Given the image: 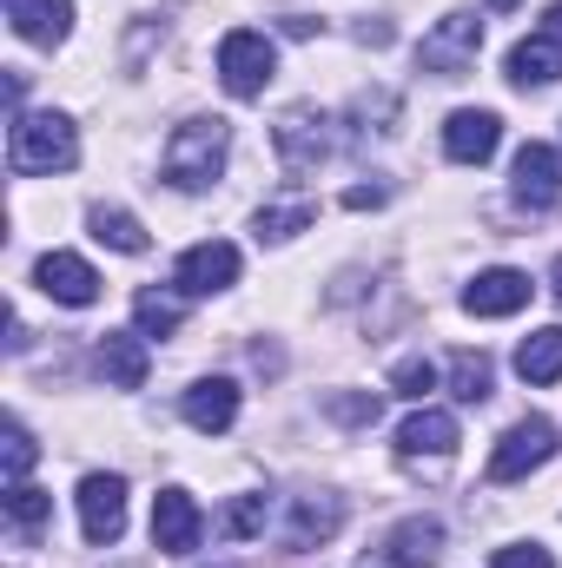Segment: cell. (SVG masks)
I'll return each mask as SVG.
<instances>
[{"mask_svg":"<svg viewBox=\"0 0 562 568\" xmlns=\"http://www.w3.org/2000/svg\"><path fill=\"white\" fill-rule=\"evenodd\" d=\"M179 410H185V424L199 429V436H225V429L239 424V384L232 377H199L179 397Z\"/></svg>","mask_w":562,"mask_h":568,"instance_id":"11","label":"cell"},{"mask_svg":"<svg viewBox=\"0 0 562 568\" xmlns=\"http://www.w3.org/2000/svg\"><path fill=\"white\" fill-rule=\"evenodd\" d=\"M550 456H556V429L543 424V417H523V424L503 429V443L490 449V483H523Z\"/></svg>","mask_w":562,"mask_h":568,"instance_id":"5","label":"cell"},{"mask_svg":"<svg viewBox=\"0 0 562 568\" xmlns=\"http://www.w3.org/2000/svg\"><path fill=\"white\" fill-rule=\"evenodd\" d=\"M490 384H496V371H490L483 351H456L450 357V397L456 404H490Z\"/></svg>","mask_w":562,"mask_h":568,"instance_id":"22","label":"cell"},{"mask_svg":"<svg viewBox=\"0 0 562 568\" xmlns=\"http://www.w3.org/2000/svg\"><path fill=\"white\" fill-rule=\"evenodd\" d=\"M516 377L523 384H556L562 377V331H530L523 344H516Z\"/></svg>","mask_w":562,"mask_h":568,"instance_id":"21","label":"cell"},{"mask_svg":"<svg viewBox=\"0 0 562 568\" xmlns=\"http://www.w3.org/2000/svg\"><path fill=\"white\" fill-rule=\"evenodd\" d=\"M311 219H318V205H311V199H279V205H259V219H252V225H259V239H272V245H279V239H298Z\"/></svg>","mask_w":562,"mask_h":568,"instance_id":"24","label":"cell"},{"mask_svg":"<svg viewBox=\"0 0 562 568\" xmlns=\"http://www.w3.org/2000/svg\"><path fill=\"white\" fill-rule=\"evenodd\" d=\"M232 284H239V245H225V239H205L179 258V291L185 297H212V291H232Z\"/></svg>","mask_w":562,"mask_h":568,"instance_id":"10","label":"cell"},{"mask_svg":"<svg viewBox=\"0 0 562 568\" xmlns=\"http://www.w3.org/2000/svg\"><path fill=\"white\" fill-rule=\"evenodd\" d=\"M212 529H219V536H232V542H239V536H259V529H265V496H232V503L219 509V523H212Z\"/></svg>","mask_w":562,"mask_h":568,"instance_id":"27","label":"cell"},{"mask_svg":"<svg viewBox=\"0 0 562 568\" xmlns=\"http://www.w3.org/2000/svg\"><path fill=\"white\" fill-rule=\"evenodd\" d=\"M73 159H80V133L67 113H13V133H7L13 172H67Z\"/></svg>","mask_w":562,"mask_h":568,"instance_id":"2","label":"cell"},{"mask_svg":"<svg viewBox=\"0 0 562 568\" xmlns=\"http://www.w3.org/2000/svg\"><path fill=\"white\" fill-rule=\"evenodd\" d=\"M33 278H40V291L53 297V304H93L100 297V272L87 265V258H73V252H47L40 265H33Z\"/></svg>","mask_w":562,"mask_h":568,"instance_id":"14","label":"cell"},{"mask_svg":"<svg viewBox=\"0 0 562 568\" xmlns=\"http://www.w3.org/2000/svg\"><path fill=\"white\" fill-rule=\"evenodd\" d=\"M476 47H483V13H443L418 47V67L436 80H463L476 67Z\"/></svg>","mask_w":562,"mask_h":568,"instance_id":"4","label":"cell"},{"mask_svg":"<svg viewBox=\"0 0 562 568\" xmlns=\"http://www.w3.org/2000/svg\"><path fill=\"white\" fill-rule=\"evenodd\" d=\"M133 317H140V337H172L179 317H185V297H172V291H140V297H133Z\"/></svg>","mask_w":562,"mask_h":568,"instance_id":"25","label":"cell"},{"mask_svg":"<svg viewBox=\"0 0 562 568\" xmlns=\"http://www.w3.org/2000/svg\"><path fill=\"white\" fill-rule=\"evenodd\" d=\"M272 67H279V53H272V40L259 27H232L219 40V80H225L232 100H259L272 87Z\"/></svg>","mask_w":562,"mask_h":568,"instance_id":"3","label":"cell"},{"mask_svg":"<svg viewBox=\"0 0 562 568\" xmlns=\"http://www.w3.org/2000/svg\"><path fill=\"white\" fill-rule=\"evenodd\" d=\"M199 536H205L199 503H192L185 489H159V496H152V549H159V556H192Z\"/></svg>","mask_w":562,"mask_h":568,"instance_id":"8","label":"cell"},{"mask_svg":"<svg viewBox=\"0 0 562 568\" xmlns=\"http://www.w3.org/2000/svg\"><path fill=\"white\" fill-rule=\"evenodd\" d=\"M384 556H391V568H436L443 562V523H436V516L398 523L391 542H384Z\"/></svg>","mask_w":562,"mask_h":568,"instance_id":"17","label":"cell"},{"mask_svg":"<svg viewBox=\"0 0 562 568\" xmlns=\"http://www.w3.org/2000/svg\"><path fill=\"white\" fill-rule=\"evenodd\" d=\"M272 140H279V159L291 165V172H311V165H324V159H331V113L291 106Z\"/></svg>","mask_w":562,"mask_h":568,"instance_id":"9","label":"cell"},{"mask_svg":"<svg viewBox=\"0 0 562 568\" xmlns=\"http://www.w3.org/2000/svg\"><path fill=\"white\" fill-rule=\"evenodd\" d=\"M93 239L113 245V252H127V258L145 252V225L133 219V212H120V205H93Z\"/></svg>","mask_w":562,"mask_h":568,"instance_id":"23","label":"cell"},{"mask_svg":"<svg viewBox=\"0 0 562 568\" xmlns=\"http://www.w3.org/2000/svg\"><path fill=\"white\" fill-rule=\"evenodd\" d=\"M384 199H391L384 185H351V192H344V205H351V212H371V205H384Z\"/></svg>","mask_w":562,"mask_h":568,"instance_id":"32","label":"cell"},{"mask_svg":"<svg viewBox=\"0 0 562 568\" xmlns=\"http://www.w3.org/2000/svg\"><path fill=\"white\" fill-rule=\"evenodd\" d=\"M530 272H510V265H496V272H476L470 291H463V311L470 317H510V311H523L530 304Z\"/></svg>","mask_w":562,"mask_h":568,"instance_id":"13","label":"cell"},{"mask_svg":"<svg viewBox=\"0 0 562 568\" xmlns=\"http://www.w3.org/2000/svg\"><path fill=\"white\" fill-rule=\"evenodd\" d=\"M456 449V417L450 410H411L404 429H398V456H450Z\"/></svg>","mask_w":562,"mask_h":568,"instance_id":"18","label":"cell"},{"mask_svg":"<svg viewBox=\"0 0 562 568\" xmlns=\"http://www.w3.org/2000/svg\"><path fill=\"white\" fill-rule=\"evenodd\" d=\"M496 145H503V120L483 113V106H463V113L443 120V152H450L456 165H483Z\"/></svg>","mask_w":562,"mask_h":568,"instance_id":"12","label":"cell"},{"mask_svg":"<svg viewBox=\"0 0 562 568\" xmlns=\"http://www.w3.org/2000/svg\"><path fill=\"white\" fill-rule=\"evenodd\" d=\"M391 390H398V397H430V390H436V364H423V357H404V364L391 371Z\"/></svg>","mask_w":562,"mask_h":568,"instance_id":"28","label":"cell"},{"mask_svg":"<svg viewBox=\"0 0 562 568\" xmlns=\"http://www.w3.org/2000/svg\"><path fill=\"white\" fill-rule=\"evenodd\" d=\"M510 192H516V205H530V212H550L562 199V152L543 140H530L516 152V165H510Z\"/></svg>","mask_w":562,"mask_h":568,"instance_id":"7","label":"cell"},{"mask_svg":"<svg viewBox=\"0 0 562 568\" xmlns=\"http://www.w3.org/2000/svg\"><path fill=\"white\" fill-rule=\"evenodd\" d=\"M7 20L33 47H60L73 33V0H7Z\"/></svg>","mask_w":562,"mask_h":568,"instance_id":"16","label":"cell"},{"mask_svg":"<svg viewBox=\"0 0 562 568\" xmlns=\"http://www.w3.org/2000/svg\"><path fill=\"white\" fill-rule=\"evenodd\" d=\"M550 291H556V297H562V258H556V272H550Z\"/></svg>","mask_w":562,"mask_h":568,"instance_id":"34","label":"cell"},{"mask_svg":"<svg viewBox=\"0 0 562 568\" xmlns=\"http://www.w3.org/2000/svg\"><path fill=\"white\" fill-rule=\"evenodd\" d=\"M33 456H40V443L27 436V424H7V483H27Z\"/></svg>","mask_w":562,"mask_h":568,"instance_id":"29","label":"cell"},{"mask_svg":"<svg viewBox=\"0 0 562 568\" xmlns=\"http://www.w3.org/2000/svg\"><path fill=\"white\" fill-rule=\"evenodd\" d=\"M344 529V503L338 496H298L291 509V549H318Z\"/></svg>","mask_w":562,"mask_h":568,"instance_id":"20","label":"cell"},{"mask_svg":"<svg viewBox=\"0 0 562 568\" xmlns=\"http://www.w3.org/2000/svg\"><path fill=\"white\" fill-rule=\"evenodd\" d=\"M503 67H510V87H523V93H530V87H556V80H562V40L536 27L530 40H516V47H510V60H503Z\"/></svg>","mask_w":562,"mask_h":568,"instance_id":"15","label":"cell"},{"mask_svg":"<svg viewBox=\"0 0 562 568\" xmlns=\"http://www.w3.org/2000/svg\"><path fill=\"white\" fill-rule=\"evenodd\" d=\"M358 568H391V556H371V562H358Z\"/></svg>","mask_w":562,"mask_h":568,"instance_id":"35","label":"cell"},{"mask_svg":"<svg viewBox=\"0 0 562 568\" xmlns=\"http://www.w3.org/2000/svg\"><path fill=\"white\" fill-rule=\"evenodd\" d=\"M100 377H107L113 390H140V384H145L140 331H107V337H100Z\"/></svg>","mask_w":562,"mask_h":568,"instance_id":"19","label":"cell"},{"mask_svg":"<svg viewBox=\"0 0 562 568\" xmlns=\"http://www.w3.org/2000/svg\"><path fill=\"white\" fill-rule=\"evenodd\" d=\"M7 523L13 529H47L53 523V496L33 483H7Z\"/></svg>","mask_w":562,"mask_h":568,"instance_id":"26","label":"cell"},{"mask_svg":"<svg viewBox=\"0 0 562 568\" xmlns=\"http://www.w3.org/2000/svg\"><path fill=\"white\" fill-rule=\"evenodd\" d=\"M225 145H232V126L212 113V120H185L172 140H165V185L179 192H205L219 172H225Z\"/></svg>","mask_w":562,"mask_h":568,"instance_id":"1","label":"cell"},{"mask_svg":"<svg viewBox=\"0 0 562 568\" xmlns=\"http://www.w3.org/2000/svg\"><path fill=\"white\" fill-rule=\"evenodd\" d=\"M496 568H556V556L543 542H510V549H496Z\"/></svg>","mask_w":562,"mask_h":568,"instance_id":"30","label":"cell"},{"mask_svg":"<svg viewBox=\"0 0 562 568\" xmlns=\"http://www.w3.org/2000/svg\"><path fill=\"white\" fill-rule=\"evenodd\" d=\"M543 33H556V40H562V0L550 7V13H543Z\"/></svg>","mask_w":562,"mask_h":568,"instance_id":"33","label":"cell"},{"mask_svg":"<svg viewBox=\"0 0 562 568\" xmlns=\"http://www.w3.org/2000/svg\"><path fill=\"white\" fill-rule=\"evenodd\" d=\"M331 417H344V424H378V397H331Z\"/></svg>","mask_w":562,"mask_h":568,"instance_id":"31","label":"cell"},{"mask_svg":"<svg viewBox=\"0 0 562 568\" xmlns=\"http://www.w3.org/2000/svg\"><path fill=\"white\" fill-rule=\"evenodd\" d=\"M80 536L93 549H113L127 536V483L120 476H87L80 483Z\"/></svg>","mask_w":562,"mask_h":568,"instance_id":"6","label":"cell"}]
</instances>
